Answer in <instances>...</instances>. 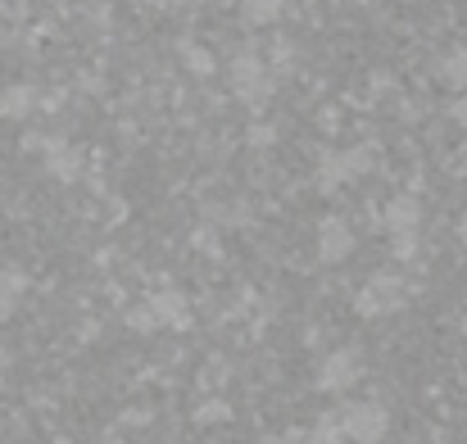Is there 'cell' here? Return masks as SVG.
Here are the masks:
<instances>
[{"label":"cell","mask_w":467,"mask_h":444,"mask_svg":"<svg viewBox=\"0 0 467 444\" xmlns=\"http://www.w3.org/2000/svg\"><path fill=\"white\" fill-rule=\"evenodd\" d=\"M18 295V277H0V308H9Z\"/></svg>","instance_id":"3"},{"label":"cell","mask_w":467,"mask_h":444,"mask_svg":"<svg viewBox=\"0 0 467 444\" xmlns=\"http://www.w3.org/2000/svg\"><path fill=\"white\" fill-rule=\"evenodd\" d=\"M27 109V91H5L0 96V114H23Z\"/></svg>","instance_id":"2"},{"label":"cell","mask_w":467,"mask_h":444,"mask_svg":"<svg viewBox=\"0 0 467 444\" xmlns=\"http://www.w3.org/2000/svg\"><path fill=\"white\" fill-rule=\"evenodd\" d=\"M241 9H245L254 23H268V18L282 14V0H241Z\"/></svg>","instance_id":"1"}]
</instances>
